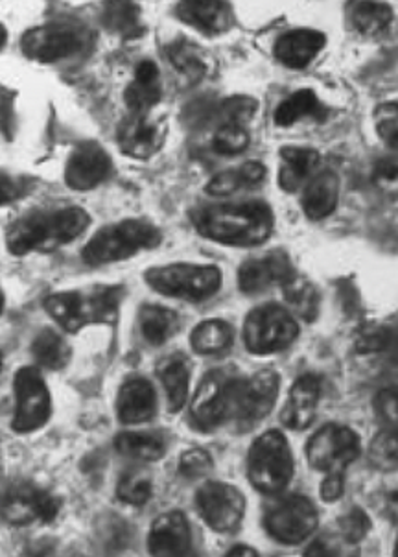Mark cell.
<instances>
[{
  "label": "cell",
  "mask_w": 398,
  "mask_h": 557,
  "mask_svg": "<svg viewBox=\"0 0 398 557\" xmlns=\"http://www.w3.org/2000/svg\"><path fill=\"white\" fill-rule=\"evenodd\" d=\"M391 21V8L382 2L363 0L352 10V25L358 32H362L363 36H376L386 32Z\"/></svg>",
  "instance_id": "38"
},
{
  "label": "cell",
  "mask_w": 398,
  "mask_h": 557,
  "mask_svg": "<svg viewBox=\"0 0 398 557\" xmlns=\"http://www.w3.org/2000/svg\"><path fill=\"white\" fill-rule=\"evenodd\" d=\"M214 152L222 156H238L249 146V134L238 122H225L212 140Z\"/></svg>",
  "instance_id": "41"
},
{
  "label": "cell",
  "mask_w": 398,
  "mask_h": 557,
  "mask_svg": "<svg viewBox=\"0 0 398 557\" xmlns=\"http://www.w3.org/2000/svg\"><path fill=\"white\" fill-rule=\"evenodd\" d=\"M284 299L294 314L307 323L318 320L320 315V292L308 278L294 275L283 285Z\"/></svg>",
  "instance_id": "33"
},
{
  "label": "cell",
  "mask_w": 398,
  "mask_h": 557,
  "mask_svg": "<svg viewBox=\"0 0 398 557\" xmlns=\"http://www.w3.org/2000/svg\"><path fill=\"white\" fill-rule=\"evenodd\" d=\"M161 233L158 227L142 220H124L105 225L87 243L82 257L91 267L124 261L145 249L158 248Z\"/></svg>",
  "instance_id": "5"
},
{
  "label": "cell",
  "mask_w": 398,
  "mask_h": 557,
  "mask_svg": "<svg viewBox=\"0 0 398 557\" xmlns=\"http://www.w3.org/2000/svg\"><path fill=\"white\" fill-rule=\"evenodd\" d=\"M235 333L229 323L224 320H207L199 323L190 334V346L194 352L203 355V357H212V355H222L229 351L233 347Z\"/></svg>",
  "instance_id": "31"
},
{
  "label": "cell",
  "mask_w": 398,
  "mask_h": 557,
  "mask_svg": "<svg viewBox=\"0 0 398 557\" xmlns=\"http://www.w3.org/2000/svg\"><path fill=\"white\" fill-rule=\"evenodd\" d=\"M244 376L233 368L207 373L190 403V423L199 432H214L235 419L236 400Z\"/></svg>",
  "instance_id": "4"
},
{
  "label": "cell",
  "mask_w": 398,
  "mask_h": 557,
  "mask_svg": "<svg viewBox=\"0 0 398 557\" xmlns=\"http://www.w3.org/2000/svg\"><path fill=\"white\" fill-rule=\"evenodd\" d=\"M166 139V122L153 119L150 113H135L126 116L119 126L116 140L122 152L133 159H150L161 150Z\"/></svg>",
  "instance_id": "16"
},
{
  "label": "cell",
  "mask_w": 398,
  "mask_h": 557,
  "mask_svg": "<svg viewBox=\"0 0 398 557\" xmlns=\"http://www.w3.org/2000/svg\"><path fill=\"white\" fill-rule=\"evenodd\" d=\"M227 556H231V557H244V556L254 557V556H259V554H257V550H253V548H251V546L236 545V546H233V548H231L229 552H227Z\"/></svg>",
  "instance_id": "50"
},
{
  "label": "cell",
  "mask_w": 398,
  "mask_h": 557,
  "mask_svg": "<svg viewBox=\"0 0 398 557\" xmlns=\"http://www.w3.org/2000/svg\"><path fill=\"white\" fill-rule=\"evenodd\" d=\"M299 336L294 315L281 305L268 304L249 312L244 323V344L253 355H273L290 347Z\"/></svg>",
  "instance_id": "8"
},
{
  "label": "cell",
  "mask_w": 398,
  "mask_h": 557,
  "mask_svg": "<svg viewBox=\"0 0 398 557\" xmlns=\"http://www.w3.org/2000/svg\"><path fill=\"white\" fill-rule=\"evenodd\" d=\"M60 508V498L28 480H13L2 493V519L12 527L52 522Z\"/></svg>",
  "instance_id": "11"
},
{
  "label": "cell",
  "mask_w": 398,
  "mask_h": 557,
  "mask_svg": "<svg viewBox=\"0 0 398 557\" xmlns=\"http://www.w3.org/2000/svg\"><path fill=\"white\" fill-rule=\"evenodd\" d=\"M374 187L382 195L398 198V158H382L373 169Z\"/></svg>",
  "instance_id": "44"
},
{
  "label": "cell",
  "mask_w": 398,
  "mask_h": 557,
  "mask_svg": "<svg viewBox=\"0 0 398 557\" xmlns=\"http://www.w3.org/2000/svg\"><path fill=\"white\" fill-rule=\"evenodd\" d=\"M192 363L185 352H172L158 363V376L163 384L169 410L177 413L187 403L188 381H190Z\"/></svg>",
  "instance_id": "23"
},
{
  "label": "cell",
  "mask_w": 398,
  "mask_h": 557,
  "mask_svg": "<svg viewBox=\"0 0 398 557\" xmlns=\"http://www.w3.org/2000/svg\"><path fill=\"white\" fill-rule=\"evenodd\" d=\"M344 473H326V479L321 484V498L325 503H336L344 495Z\"/></svg>",
  "instance_id": "48"
},
{
  "label": "cell",
  "mask_w": 398,
  "mask_h": 557,
  "mask_svg": "<svg viewBox=\"0 0 398 557\" xmlns=\"http://www.w3.org/2000/svg\"><path fill=\"white\" fill-rule=\"evenodd\" d=\"M360 453V437L344 424H325L307 445L308 463L321 473H344Z\"/></svg>",
  "instance_id": "12"
},
{
  "label": "cell",
  "mask_w": 398,
  "mask_h": 557,
  "mask_svg": "<svg viewBox=\"0 0 398 557\" xmlns=\"http://www.w3.org/2000/svg\"><path fill=\"white\" fill-rule=\"evenodd\" d=\"M151 290L190 304L206 301L222 286V272L212 264H166L153 267L145 273Z\"/></svg>",
  "instance_id": "7"
},
{
  "label": "cell",
  "mask_w": 398,
  "mask_h": 557,
  "mask_svg": "<svg viewBox=\"0 0 398 557\" xmlns=\"http://www.w3.org/2000/svg\"><path fill=\"white\" fill-rule=\"evenodd\" d=\"M395 556H398V540H397V545H395Z\"/></svg>",
  "instance_id": "52"
},
{
  "label": "cell",
  "mask_w": 398,
  "mask_h": 557,
  "mask_svg": "<svg viewBox=\"0 0 398 557\" xmlns=\"http://www.w3.org/2000/svg\"><path fill=\"white\" fill-rule=\"evenodd\" d=\"M357 351L398 362V320L363 329L357 339Z\"/></svg>",
  "instance_id": "34"
},
{
  "label": "cell",
  "mask_w": 398,
  "mask_h": 557,
  "mask_svg": "<svg viewBox=\"0 0 398 557\" xmlns=\"http://www.w3.org/2000/svg\"><path fill=\"white\" fill-rule=\"evenodd\" d=\"M214 469L212 456L203 448H190L179 458V473L187 480L203 479Z\"/></svg>",
  "instance_id": "43"
},
{
  "label": "cell",
  "mask_w": 398,
  "mask_h": 557,
  "mask_svg": "<svg viewBox=\"0 0 398 557\" xmlns=\"http://www.w3.org/2000/svg\"><path fill=\"white\" fill-rule=\"evenodd\" d=\"M177 15L183 23L206 34H222L233 23V12L227 0H182Z\"/></svg>",
  "instance_id": "22"
},
{
  "label": "cell",
  "mask_w": 398,
  "mask_h": 557,
  "mask_svg": "<svg viewBox=\"0 0 398 557\" xmlns=\"http://www.w3.org/2000/svg\"><path fill=\"white\" fill-rule=\"evenodd\" d=\"M264 164L259 161H248L240 169L225 170L212 177L207 185V193L212 196H229L241 188H254L264 183Z\"/></svg>",
  "instance_id": "30"
},
{
  "label": "cell",
  "mask_w": 398,
  "mask_h": 557,
  "mask_svg": "<svg viewBox=\"0 0 398 557\" xmlns=\"http://www.w3.org/2000/svg\"><path fill=\"white\" fill-rule=\"evenodd\" d=\"M376 121V132L381 139L391 148H398V103H382L381 108L374 113Z\"/></svg>",
  "instance_id": "45"
},
{
  "label": "cell",
  "mask_w": 398,
  "mask_h": 557,
  "mask_svg": "<svg viewBox=\"0 0 398 557\" xmlns=\"http://www.w3.org/2000/svg\"><path fill=\"white\" fill-rule=\"evenodd\" d=\"M124 296L122 285L87 286L52 294L45 299V310L63 331L74 334L87 325L115 323Z\"/></svg>",
  "instance_id": "3"
},
{
  "label": "cell",
  "mask_w": 398,
  "mask_h": 557,
  "mask_svg": "<svg viewBox=\"0 0 398 557\" xmlns=\"http://www.w3.org/2000/svg\"><path fill=\"white\" fill-rule=\"evenodd\" d=\"M339 530L347 543L357 545L360 541L365 540V535L371 530V521L363 509L352 508L347 516L339 519Z\"/></svg>",
  "instance_id": "46"
},
{
  "label": "cell",
  "mask_w": 398,
  "mask_h": 557,
  "mask_svg": "<svg viewBox=\"0 0 398 557\" xmlns=\"http://www.w3.org/2000/svg\"><path fill=\"white\" fill-rule=\"evenodd\" d=\"M15 412L12 429L17 434H30L49 423L52 416V399L37 368H21L13 379Z\"/></svg>",
  "instance_id": "10"
},
{
  "label": "cell",
  "mask_w": 398,
  "mask_h": 557,
  "mask_svg": "<svg viewBox=\"0 0 398 557\" xmlns=\"http://www.w3.org/2000/svg\"><path fill=\"white\" fill-rule=\"evenodd\" d=\"M169 58L174 63V67L192 82H198L206 74V63L199 58L192 42L185 39L172 42L169 45Z\"/></svg>",
  "instance_id": "39"
},
{
  "label": "cell",
  "mask_w": 398,
  "mask_h": 557,
  "mask_svg": "<svg viewBox=\"0 0 398 557\" xmlns=\"http://www.w3.org/2000/svg\"><path fill=\"white\" fill-rule=\"evenodd\" d=\"M89 224L91 216L82 207L32 212L8 230L7 246L13 255L50 251L73 243Z\"/></svg>",
  "instance_id": "2"
},
{
  "label": "cell",
  "mask_w": 398,
  "mask_h": 557,
  "mask_svg": "<svg viewBox=\"0 0 398 557\" xmlns=\"http://www.w3.org/2000/svg\"><path fill=\"white\" fill-rule=\"evenodd\" d=\"M339 198V180L334 172L325 170L312 177L302 195V211L310 220H323L336 211Z\"/></svg>",
  "instance_id": "26"
},
{
  "label": "cell",
  "mask_w": 398,
  "mask_h": 557,
  "mask_svg": "<svg viewBox=\"0 0 398 557\" xmlns=\"http://www.w3.org/2000/svg\"><path fill=\"white\" fill-rule=\"evenodd\" d=\"M151 556H187L192 548V533L182 511H166L151 524L148 535Z\"/></svg>",
  "instance_id": "19"
},
{
  "label": "cell",
  "mask_w": 398,
  "mask_h": 557,
  "mask_svg": "<svg viewBox=\"0 0 398 557\" xmlns=\"http://www.w3.org/2000/svg\"><path fill=\"white\" fill-rule=\"evenodd\" d=\"M190 220L207 240L238 248L264 244L275 224L272 209L262 201L198 207L190 212Z\"/></svg>",
  "instance_id": "1"
},
{
  "label": "cell",
  "mask_w": 398,
  "mask_h": 557,
  "mask_svg": "<svg viewBox=\"0 0 398 557\" xmlns=\"http://www.w3.org/2000/svg\"><path fill=\"white\" fill-rule=\"evenodd\" d=\"M321 382L315 375H302L291 386L288 400L281 412V421L291 431H304L314 423L320 405Z\"/></svg>",
  "instance_id": "21"
},
{
  "label": "cell",
  "mask_w": 398,
  "mask_h": 557,
  "mask_svg": "<svg viewBox=\"0 0 398 557\" xmlns=\"http://www.w3.org/2000/svg\"><path fill=\"white\" fill-rule=\"evenodd\" d=\"M294 275L296 272L288 253H284L283 249H275L264 257L244 262L238 270V286L241 294L257 296L270 290L272 286H283Z\"/></svg>",
  "instance_id": "17"
},
{
  "label": "cell",
  "mask_w": 398,
  "mask_h": 557,
  "mask_svg": "<svg viewBox=\"0 0 398 557\" xmlns=\"http://www.w3.org/2000/svg\"><path fill=\"white\" fill-rule=\"evenodd\" d=\"M158 412V394L145 376H132L116 397V416L122 424L148 423Z\"/></svg>",
  "instance_id": "20"
},
{
  "label": "cell",
  "mask_w": 398,
  "mask_h": 557,
  "mask_svg": "<svg viewBox=\"0 0 398 557\" xmlns=\"http://www.w3.org/2000/svg\"><path fill=\"white\" fill-rule=\"evenodd\" d=\"M196 506L207 527L217 533H235L246 516V497L235 485L207 482L196 493Z\"/></svg>",
  "instance_id": "13"
},
{
  "label": "cell",
  "mask_w": 398,
  "mask_h": 557,
  "mask_svg": "<svg viewBox=\"0 0 398 557\" xmlns=\"http://www.w3.org/2000/svg\"><path fill=\"white\" fill-rule=\"evenodd\" d=\"M115 448L129 460L159 461L169 450V436L163 431L122 432L116 436Z\"/></svg>",
  "instance_id": "28"
},
{
  "label": "cell",
  "mask_w": 398,
  "mask_h": 557,
  "mask_svg": "<svg viewBox=\"0 0 398 557\" xmlns=\"http://www.w3.org/2000/svg\"><path fill=\"white\" fill-rule=\"evenodd\" d=\"M85 47V32L78 26L55 23L26 32L21 39V49L30 60L41 63L66 60L82 52Z\"/></svg>",
  "instance_id": "14"
},
{
  "label": "cell",
  "mask_w": 398,
  "mask_h": 557,
  "mask_svg": "<svg viewBox=\"0 0 398 557\" xmlns=\"http://www.w3.org/2000/svg\"><path fill=\"white\" fill-rule=\"evenodd\" d=\"M325 45V36L315 30H294L275 42L277 60L290 69L307 67Z\"/></svg>",
  "instance_id": "24"
},
{
  "label": "cell",
  "mask_w": 398,
  "mask_h": 557,
  "mask_svg": "<svg viewBox=\"0 0 398 557\" xmlns=\"http://www.w3.org/2000/svg\"><path fill=\"white\" fill-rule=\"evenodd\" d=\"M102 21L109 32L126 39L142 34L140 10L133 0H103Z\"/></svg>",
  "instance_id": "32"
},
{
  "label": "cell",
  "mask_w": 398,
  "mask_h": 557,
  "mask_svg": "<svg viewBox=\"0 0 398 557\" xmlns=\"http://www.w3.org/2000/svg\"><path fill=\"white\" fill-rule=\"evenodd\" d=\"M265 532L283 545H299L318 528V509L301 495L278 498L264 509Z\"/></svg>",
  "instance_id": "9"
},
{
  "label": "cell",
  "mask_w": 398,
  "mask_h": 557,
  "mask_svg": "<svg viewBox=\"0 0 398 557\" xmlns=\"http://www.w3.org/2000/svg\"><path fill=\"white\" fill-rule=\"evenodd\" d=\"M320 153L315 150L286 146L281 150L278 185L286 193H296L310 177L314 176L315 169L320 166Z\"/></svg>",
  "instance_id": "25"
},
{
  "label": "cell",
  "mask_w": 398,
  "mask_h": 557,
  "mask_svg": "<svg viewBox=\"0 0 398 557\" xmlns=\"http://www.w3.org/2000/svg\"><path fill=\"white\" fill-rule=\"evenodd\" d=\"M182 327L179 315L161 305H142L139 310V329L142 338L153 347H161Z\"/></svg>",
  "instance_id": "29"
},
{
  "label": "cell",
  "mask_w": 398,
  "mask_h": 557,
  "mask_svg": "<svg viewBox=\"0 0 398 557\" xmlns=\"http://www.w3.org/2000/svg\"><path fill=\"white\" fill-rule=\"evenodd\" d=\"M151 495H153V482L146 469L133 467L122 473L116 484V497L121 498L122 503L140 508L150 503Z\"/></svg>",
  "instance_id": "37"
},
{
  "label": "cell",
  "mask_w": 398,
  "mask_h": 557,
  "mask_svg": "<svg viewBox=\"0 0 398 557\" xmlns=\"http://www.w3.org/2000/svg\"><path fill=\"white\" fill-rule=\"evenodd\" d=\"M369 458L381 471H398V434L386 431L374 437Z\"/></svg>",
  "instance_id": "40"
},
{
  "label": "cell",
  "mask_w": 398,
  "mask_h": 557,
  "mask_svg": "<svg viewBox=\"0 0 398 557\" xmlns=\"http://www.w3.org/2000/svg\"><path fill=\"white\" fill-rule=\"evenodd\" d=\"M374 413L386 431L398 434V386L384 388L376 394Z\"/></svg>",
  "instance_id": "42"
},
{
  "label": "cell",
  "mask_w": 398,
  "mask_h": 557,
  "mask_svg": "<svg viewBox=\"0 0 398 557\" xmlns=\"http://www.w3.org/2000/svg\"><path fill=\"white\" fill-rule=\"evenodd\" d=\"M254 110H257V102L251 98H231L229 102L224 103L225 121L241 124V121H248L253 116Z\"/></svg>",
  "instance_id": "47"
},
{
  "label": "cell",
  "mask_w": 398,
  "mask_h": 557,
  "mask_svg": "<svg viewBox=\"0 0 398 557\" xmlns=\"http://www.w3.org/2000/svg\"><path fill=\"white\" fill-rule=\"evenodd\" d=\"M129 111L150 113L151 108L161 100V84L159 69L153 61L145 60L135 71V78L127 85L124 92Z\"/></svg>",
  "instance_id": "27"
},
{
  "label": "cell",
  "mask_w": 398,
  "mask_h": 557,
  "mask_svg": "<svg viewBox=\"0 0 398 557\" xmlns=\"http://www.w3.org/2000/svg\"><path fill=\"white\" fill-rule=\"evenodd\" d=\"M111 158L97 143L79 145L66 161L65 182L74 190H91L108 180Z\"/></svg>",
  "instance_id": "18"
},
{
  "label": "cell",
  "mask_w": 398,
  "mask_h": 557,
  "mask_svg": "<svg viewBox=\"0 0 398 557\" xmlns=\"http://www.w3.org/2000/svg\"><path fill=\"white\" fill-rule=\"evenodd\" d=\"M304 116H315V119L325 116L323 106L315 97L314 91H310V89H302V91L291 95L290 98H286L275 111V122L278 126H291Z\"/></svg>",
  "instance_id": "36"
},
{
  "label": "cell",
  "mask_w": 398,
  "mask_h": 557,
  "mask_svg": "<svg viewBox=\"0 0 398 557\" xmlns=\"http://www.w3.org/2000/svg\"><path fill=\"white\" fill-rule=\"evenodd\" d=\"M387 506H389V509H391L393 516L398 517V493L397 495H393L391 500H389Z\"/></svg>",
  "instance_id": "51"
},
{
  "label": "cell",
  "mask_w": 398,
  "mask_h": 557,
  "mask_svg": "<svg viewBox=\"0 0 398 557\" xmlns=\"http://www.w3.org/2000/svg\"><path fill=\"white\" fill-rule=\"evenodd\" d=\"M294 476V456L283 432L268 431L254 440L248 455V479L264 495H277Z\"/></svg>",
  "instance_id": "6"
},
{
  "label": "cell",
  "mask_w": 398,
  "mask_h": 557,
  "mask_svg": "<svg viewBox=\"0 0 398 557\" xmlns=\"http://www.w3.org/2000/svg\"><path fill=\"white\" fill-rule=\"evenodd\" d=\"M278 386L281 379L272 370L257 371L254 375L244 376L233 423L241 431H249L268 418L277 400Z\"/></svg>",
  "instance_id": "15"
},
{
  "label": "cell",
  "mask_w": 398,
  "mask_h": 557,
  "mask_svg": "<svg viewBox=\"0 0 398 557\" xmlns=\"http://www.w3.org/2000/svg\"><path fill=\"white\" fill-rule=\"evenodd\" d=\"M32 355L45 370L60 371L71 360V347L54 329H42L32 342Z\"/></svg>",
  "instance_id": "35"
},
{
  "label": "cell",
  "mask_w": 398,
  "mask_h": 557,
  "mask_svg": "<svg viewBox=\"0 0 398 557\" xmlns=\"http://www.w3.org/2000/svg\"><path fill=\"white\" fill-rule=\"evenodd\" d=\"M338 554V548L336 545H332L326 540H318L314 545H310L307 552H304V556H336Z\"/></svg>",
  "instance_id": "49"
}]
</instances>
